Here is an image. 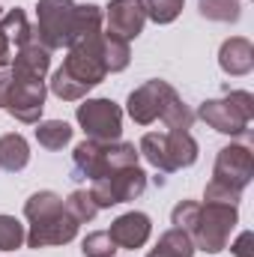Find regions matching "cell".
<instances>
[{
    "label": "cell",
    "instance_id": "cell-31",
    "mask_svg": "<svg viewBox=\"0 0 254 257\" xmlns=\"http://www.w3.org/2000/svg\"><path fill=\"white\" fill-rule=\"evenodd\" d=\"M9 87H12V75H9V72H0V108L6 105V96H9Z\"/></svg>",
    "mask_w": 254,
    "mask_h": 257
},
{
    "label": "cell",
    "instance_id": "cell-30",
    "mask_svg": "<svg viewBox=\"0 0 254 257\" xmlns=\"http://www.w3.org/2000/svg\"><path fill=\"white\" fill-rule=\"evenodd\" d=\"M230 251L236 257H254V233L251 230H242V233L236 236V242L230 245Z\"/></svg>",
    "mask_w": 254,
    "mask_h": 257
},
{
    "label": "cell",
    "instance_id": "cell-15",
    "mask_svg": "<svg viewBox=\"0 0 254 257\" xmlns=\"http://www.w3.org/2000/svg\"><path fill=\"white\" fill-rule=\"evenodd\" d=\"M218 66L227 75H248L254 69V45L245 36H230L218 48Z\"/></svg>",
    "mask_w": 254,
    "mask_h": 257
},
{
    "label": "cell",
    "instance_id": "cell-23",
    "mask_svg": "<svg viewBox=\"0 0 254 257\" xmlns=\"http://www.w3.org/2000/svg\"><path fill=\"white\" fill-rule=\"evenodd\" d=\"M197 12L209 21H221V24H233L242 15L239 0H197Z\"/></svg>",
    "mask_w": 254,
    "mask_h": 257
},
{
    "label": "cell",
    "instance_id": "cell-11",
    "mask_svg": "<svg viewBox=\"0 0 254 257\" xmlns=\"http://www.w3.org/2000/svg\"><path fill=\"white\" fill-rule=\"evenodd\" d=\"M78 221L66 212V203L60 212L48 215V218H39V221H30V230H27V245L30 248H48V245H66L78 236Z\"/></svg>",
    "mask_w": 254,
    "mask_h": 257
},
{
    "label": "cell",
    "instance_id": "cell-14",
    "mask_svg": "<svg viewBox=\"0 0 254 257\" xmlns=\"http://www.w3.org/2000/svg\"><path fill=\"white\" fill-rule=\"evenodd\" d=\"M48 69H51V51H48L42 42L30 39V42H24V45L18 48V54L12 57V72H9V75H12L15 81H45Z\"/></svg>",
    "mask_w": 254,
    "mask_h": 257
},
{
    "label": "cell",
    "instance_id": "cell-22",
    "mask_svg": "<svg viewBox=\"0 0 254 257\" xmlns=\"http://www.w3.org/2000/svg\"><path fill=\"white\" fill-rule=\"evenodd\" d=\"M36 141H39V147H45V150H63L66 144L72 141V126L63 123V120L36 123Z\"/></svg>",
    "mask_w": 254,
    "mask_h": 257
},
{
    "label": "cell",
    "instance_id": "cell-9",
    "mask_svg": "<svg viewBox=\"0 0 254 257\" xmlns=\"http://www.w3.org/2000/svg\"><path fill=\"white\" fill-rule=\"evenodd\" d=\"M174 93V87L162 78H153V81H144L141 87H135L129 93V102H126V111L129 117L138 123V126H150L162 117V108L168 102V96Z\"/></svg>",
    "mask_w": 254,
    "mask_h": 257
},
{
    "label": "cell",
    "instance_id": "cell-1",
    "mask_svg": "<svg viewBox=\"0 0 254 257\" xmlns=\"http://www.w3.org/2000/svg\"><path fill=\"white\" fill-rule=\"evenodd\" d=\"M174 227L186 230L194 242V251L218 254L227 248V239L239 221L236 206L230 203H197V200H183L171 212Z\"/></svg>",
    "mask_w": 254,
    "mask_h": 257
},
{
    "label": "cell",
    "instance_id": "cell-28",
    "mask_svg": "<svg viewBox=\"0 0 254 257\" xmlns=\"http://www.w3.org/2000/svg\"><path fill=\"white\" fill-rule=\"evenodd\" d=\"M81 251H84V257H114L117 254V245H114L108 230H93V233L84 236Z\"/></svg>",
    "mask_w": 254,
    "mask_h": 257
},
{
    "label": "cell",
    "instance_id": "cell-7",
    "mask_svg": "<svg viewBox=\"0 0 254 257\" xmlns=\"http://www.w3.org/2000/svg\"><path fill=\"white\" fill-rule=\"evenodd\" d=\"M78 126L93 141H120L123 135V108L111 99H87L78 105Z\"/></svg>",
    "mask_w": 254,
    "mask_h": 257
},
{
    "label": "cell",
    "instance_id": "cell-27",
    "mask_svg": "<svg viewBox=\"0 0 254 257\" xmlns=\"http://www.w3.org/2000/svg\"><path fill=\"white\" fill-rule=\"evenodd\" d=\"M27 239L24 224L15 215H0V251H15Z\"/></svg>",
    "mask_w": 254,
    "mask_h": 257
},
{
    "label": "cell",
    "instance_id": "cell-19",
    "mask_svg": "<svg viewBox=\"0 0 254 257\" xmlns=\"http://www.w3.org/2000/svg\"><path fill=\"white\" fill-rule=\"evenodd\" d=\"M132 60V51H129V42L102 30V63L108 72H123Z\"/></svg>",
    "mask_w": 254,
    "mask_h": 257
},
{
    "label": "cell",
    "instance_id": "cell-24",
    "mask_svg": "<svg viewBox=\"0 0 254 257\" xmlns=\"http://www.w3.org/2000/svg\"><path fill=\"white\" fill-rule=\"evenodd\" d=\"M51 93H54L57 99H63V102H78V99H84V96L90 93V87H84L81 81H75L63 66H60V69L51 75Z\"/></svg>",
    "mask_w": 254,
    "mask_h": 257
},
{
    "label": "cell",
    "instance_id": "cell-3",
    "mask_svg": "<svg viewBox=\"0 0 254 257\" xmlns=\"http://www.w3.org/2000/svg\"><path fill=\"white\" fill-rule=\"evenodd\" d=\"M138 153L159 168L162 174H174L180 168H191L197 162V141L189 132L180 128H168V132H147L141 138Z\"/></svg>",
    "mask_w": 254,
    "mask_h": 257
},
{
    "label": "cell",
    "instance_id": "cell-5",
    "mask_svg": "<svg viewBox=\"0 0 254 257\" xmlns=\"http://www.w3.org/2000/svg\"><path fill=\"white\" fill-rule=\"evenodd\" d=\"M75 6L72 0H39L36 3V27L33 39L42 42L48 51L69 48L72 27H75Z\"/></svg>",
    "mask_w": 254,
    "mask_h": 257
},
{
    "label": "cell",
    "instance_id": "cell-10",
    "mask_svg": "<svg viewBox=\"0 0 254 257\" xmlns=\"http://www.w3.org/2000/svg\"><path fill=\"white\" fill-rule=\"evenodd\" d=\"M45 81H15L12 78V87H9V96H6V111L18 120V123H27V126H36L42 120V111H45Z\"/></svg>",
    "mask_w": 254,
    "mask_h": 257
},
{
    "label": "cell",
    "instance_id": "cell-20",
    "mask_svg": "<svg viewBox=\"0 0 254 257\" xmlns=\"http://www.w3.org/2000/svg\"><path fill=\"white\" fill-rule=\"evenodd\" d=\"M162 123L168 128H180V132H189L191 123H194V111H191L189 105L180 99V93L174 90L171 96H168V102H165V108H162V117H159Z\"/></svg>",
    "mask_w": 254,
    "mask_h": 257
},
{
    "label": "cell",
    "instance_id": "cell-2",
    "mask_svg": "<svg viewBox=\"0 0 254 257\" xmlns=\"http://www.w3.org/2000/svg\"><path fill=\"white\" fill-rule=\"evenodd\" d=\"M138 147L126 144V141H81L72 153V162H75V174L84 177V180H102L120 168H132L138 165Z\"/></svg>",
    "mask_w": 254,
    "mask_h": 257
},
{
    "label": "cell",
    "instance_id": "cell-8",
    "mask_svg": "<svg viewBox=\"0 0 254 257\" xmlns=\"http://www.w3.org/2000/svg\"><path fill=\"white\" fill-rule=\"evenodd\" d=\"M254 177V156L245 144H227L218 150V159H215V168H212V180L227 186V189H236L242 192Z\"/></svg>",
    "mask_w": 254,
    "mask_h": 257
},
{
    "label": "cell",
    "instance_id": "cell-6",
    "mask_svg": "<svg viewBox=\"0 0 254 257\" xmlns=\"http://www.w3.org/2000/svg\"><path fill=\"white\" fill-rule=\"evenodd\" d=\"M144 192H147V174L138 165L120 168V171H114V174H108L102 180H93V186H90V197H93V203L99 209H111L117 203H129V200L141 197Z\"/></svg>",
    "mask_w": 254,
    "mask_h": 257
},
{
    "label": "cell",
    "instance_id": "cell-32",
    "mask_svg": "<svg viewBox=\"0 0 254 257\" xmlns=\"http://www.w3.org/2000/svg\"><path fill=\"white\" fill-rule=\"evenodd\" d=\"M9 48H12V45H9V42H6V36L0 33V69L12 60V51H9Z\"/></svg>",
    "mask_w": 254,
    "mask_h": 257
},
{
    "label": "cell",
    "instance_id": "cell-33",
    "mask_svg": "<svg viewBox=\"0 0 254 257\" xmlns=\"http://www.w3.org/2000/svg\"><path fill=\"white\" fill-rule=\"evenodd\" d=\"M0 15H3V12H0Z\"/></svg>",
    "mask_w": 254,
    "mask_h": 257
},
{
    "label": "cell",
    "instance_id": "cell-16",
    "mask_svg": "<svg viewBox=\"0 0 254 257\" xmlns=\"http://www.w3.org/2000/svg\"><path fill=\"white\" fill-rule=\"evenodd\" d=\"M27 162H30V144H27V138L18 135V132L3 135L0 138V168L9 171V174H18V171L27 168Z\"/></svg>",
    "mask_w": 254,
    "mask_h": 257
},
{
    "label": "cell",
    "instance_id": "cell-29",
    "mask_svg": "<svg viewBox=\"0 0 254 257\" xmlns=\"http://www.w3.org/2000/svg\"><path fill=\"white\" fill-rule=\"evenodd\" d=\"M203 200H206V203H230V206H236V203L242 200V192L227 189V186L209 180V183H206V192H203Z\"/></svg>",
    "mask_w": 254,
    "mask_h": 257
},
{
    "label": "cell",
    "instance_id": "cell-26",
    "mask_svg": "<svg viewBox=\"0 0 254 257\" xmlns=\"http://www.w3.org/2000/svg\"><path fill=\"white\" fill-rule=\"evenodd\" d=\"M141 3H144V12H147L150 21H156V24H171V21L180 18L186 0H141Z\"/></svg>",
    "mask_w": 254,
    "mask_h": 257
},
{
    "label": "cell",
    "instance_id": "cell-21",
    "mask_svg": "<svg viewBox=\"0 0 254 257\" xmlns=\"http://www.w3.org/2000/svg\"><path fill=\"white\" fill-rule=\"evenodd\" d=\"M63 209V197L57 192H36L27 197V203H24V215H27V221H39V218H48V215H54V212H60Z\"/></svg>",
    "mask_w": 254,
    "mask_h": 257
},
{
    "label": "cell",
    "instance_id": "cell-25",
    "mask_svg": "<svg viewBox=\"0 0 254 257\" xmlns=\"http://www.w3.org/2000/svg\"><path fill=\"white\" fill-rule=\"evenodd\" d=\"M66 203V212L78 221V224H87V221H93L96 218V212H99V206L93 203V197L90 192H84V189H75V192L69 194L63 200Z\"/></svg>",
    "mask_w": 254,
    "mask_h": 257
},
{
    "label": "cell",
    "instance_id": "cell-12",
    "mask_svg": "<svg viewBox=\"0 0 254 257\" xmlns=\"http://www.w3.org/2000/svg\"><path fill=\"white\" fill-rule=\"evenodd\" d=\"M105 24H108V33H114L126 42L138 39L147 24L144 3L141 0H111L108 12H105Z\"/></svg>",
    "mask_w": 254,
    "mask_h": 257
},
{
    "label": "cell",
    "instance_id": "cell-13",
    "mask_svg": "<svg viewBox=\"0 0 254 257\" xmlns=\"http://www.w3.org/2000/svg\"><path fill=\"white\" fill-rule=\"evenodd\" d=\"M108 233H111V239H114L117 248L135 251V248H144L147 245V239L153 233V221H150L147 212L132 209V212H123L120 218H114V224H111Z\"/></svg>",
    "mask_w": 254,
    "mask_h": 257
},
{
    "label": "cell",
    "instance_id": "cell-4",
    "mask_svg": "<svg viewBox=\"0 0 254 257\" xmlns=\"http://www.w3.org/2000/svg\"><path fill=\"white\" fill-rule=\"evenodd\" d=\"M197 117L221 135L239 138L248 132V123L254 120V96L248 90H227L224 99H206L197 108Z\"/></svg>",
    "mask_w": 254,
    "mask_h": 257
},
{
    "label": "cell",
    "instance_id": "cell-18",
    "mask_svg": "<svg viewBox=\"0 0 254 257\" xmlns=\"http://www.w3.org/2000/svg\"><path fill=\"white\" fill-rule=\"evenodd\" d=\"M0 33L6 36L9 45H18V48L24 42H30L33 39V27H30L24 9H9L6 15H0Z\"/></svg>",
    "mask_w": 254,
    "mask_h": 257
},
{
    "label": "cell",
    "instance_id": "cell-17",
    "mask_svg": "<svg viewBox=\"0 0 254 257\" xmlns=\"http://www.w3.org/2000/svg\"><path fill=\"white\" fill-rule=\"evenodd\" d=\"M191 254H194L191 236L186 230H180V227H171V230H165V233L159 236L156 248L147 257H191Z\"/></svg>",
    "mask_w": 254,
    "mask_h": 257
}]
</instances>
